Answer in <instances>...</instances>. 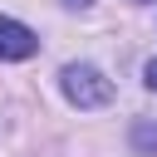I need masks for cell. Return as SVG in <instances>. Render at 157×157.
<instances>
[{
  "mask_svg": "<svg viewBox=\"0 0 157 157\" xmlns=\"http://www.w3.org/2000/svg\"><path fill=\"white\" fill-rule=\"evenodd\" d=\"M59 88H64V98H69L74 108H103V103L113 98V83H108L103 69H93V64H64Z\"/></svg>",
  "mask_w": 157,
  "mask_h": 157,
  "instance_id": "1",
  "label": "cell"
},
{
  "mask_svg": "<svg viewBox=\"0 0 157 157\" xmlns=\"http://www.w3.org/2000/svg\"><path fill=\"white\" fill-rule=\"evenodd\" d=\"M34 49H39V34H34L29 25L0 15V59H29Z\"/></svg>",
  "mask_w": 157,
  "mask_h": 157,
  "instance_id": "2",
  "label": "cell"
},
{
  "mask_svg": "<svg viewBox=\"0 0 157 157\" xmlns=\"http://www.w3.org/2000/svg\"><path fill=\"white\" fill-rule=\"evenodd\" d=\"M137 142L142 147H157V128H137Z\"/></svg>",
  "mask_w": 157,
  "mask_h": 157,
  "instance_id": "3",
  "label": "cell"
},
{
  "mask_svg": "<svg viewBox=\"0 0 157 157\" xmlns=\"http://www.w3.org/2000/svg\"><path fill=\"white\" fill-rule=\"evenodd\" d=\"M142 78H147V88H157V59H147V69H142Z\"/></svg>",
  "mask_w": 157,
  "mask_h": 157,
  "instance_id": "4",
  "label": "cell"
},
{
  "mask_svg": "<svg viewBox=\"0 0 157 157\" xmlns=\"http://www.w3.org/2000/svg\"><path fill=\"white\" fill-rule=\"evenodd\" d=\"M64 5H78V10H88V5H93V0H64Z\"/></svg>",
  "mask_w": 157,
  "mask_h": 157,
  "instance_id": "5",
  "label": "cell"
}]
</instances>
